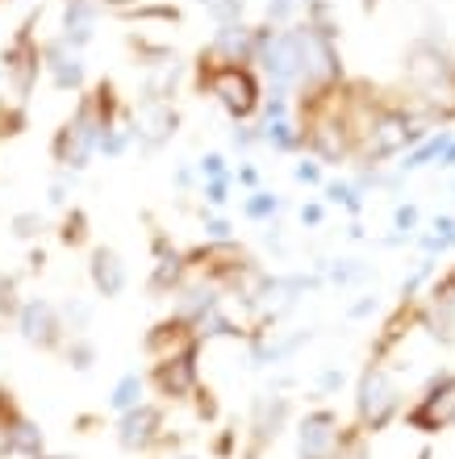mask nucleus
I'll return each instance as SVG.
<instances>
[{
    "label": "nucleus",
    "mask_w": 455,
    "mask_h": 459,
    "mask_svg": "<svg viewBox=\"0 0 455 459\" xmlns=\"http://www.w3.org/2000/svg\"><path fill=\"white\" fill-rule=\"evenodd\" d=\"M197 88L222 105L234 121H255L264 105V80L251 63H222L209 50L197 59Z\"/></svg>",
    "instance_id": "f257e3e1"
},
{
    "label": "nucleus",
    "mask_w": 455,
    "mask_h": 459,
    "mask_svg": "<svg viewBox=\"0 0 455 459\" xmlns=\"http://www.w3.org/2000/svg\"><path fill=\"white\" fill-rule=\"evenodd\" d=\"M401 410H406V393L397 376L381 359H372L355 380V426L363 435H381L401 418Z\"/></svg>",
    "instance_id": "f03ea898"
},
{
    "label": "nucleus",
    "mask_w": 455,
    "mask_h": 459,
    "mask_svg": "<svg viewBox=\"0 0 455 459\" xmlns=\"http://www.w3.org/2000/svg\"><path fill=\"white\" fill-rule=\"evenodd\" d=\"M101 134H105V121H101V113H96L92 92H84V97H80V105L72 109V117L55 130L50 155H55V163H59L63 171H84L88 159L96 155Z\"/></svg>",
    "instance_id": "7ed1b4c3"
},
{
    "label": "nucleus",
    "mask_w": 455,
    "mask_h": 459,
    "mask_svg": "<svg viewBox=\"0 0 455 459\" xmlns=\"http://www.w3.org/2000/svg\"><path fill=\"white\" fill-rule=\"evenodd\" d=\"M406 426L418 435H443L455 426V372H439L426 380L414 405L406 410Z\"/></svg>",
    "instance_id": "20e7f679"
},
{
    "label": "nucleus",
    "mask_w": 455,
    "mask_h": 459,
    "mask_svg": "<svg viewBox=\"0 0 455 459\" xmlns=\"http://www.w3.org/2000/svg\"><path fill=\"white\" fill-rule=\"evenodd\" d=\"M146 385L155 388L163 401H192L197 388H201V342L155 359L151 372H146Z\"/></svg>",
    "instance_id": "39448f33"
},
{
    "label": "nucleus",
    "mask_w": 455,
    "mask_h": 459,
    "mask_svg": "<svg viewBox=\"0 0 455 459\" xmlns=\"http://www.w3.org/2000/svg\"><path fill=\"white\" fill-rule=\"evenodd\" d=\"M47 451V435L30 413L17 405L9 388H0V459H34Z\"/></svg>",
    "instance_id": "423d86ee"
},
{
    "label": "nucleus",
    "mask_w": 455,
    "mask_h": 459,
    "mask_svg": "<svg viewBox=\"0 0 455 459\" xmlns=\"http://www.w3.org/2000/svg\"><path fill=\"white\" fill-rule=\"evenodd\" d=\"M113 430H118L121 451H134V455H151V451L171 443L168 413H163V405H155V401H143L138 410L118 413V426H113Z\"/></svg>",
    "instance_id": "0eeeda50"
},
{
    "label": "nucleus",
    "mask_w": 455,
    "mask_h": 459,
    "mask_svg": "<svg viewBox=\"0 0 455 459\" xmlns=\"http://www.w3.org/2000/svg\"><path fill=\"white\" fill-rule=\"evenodd\" d=\"M13 322H17V334L38 351H63V342H67V326H63L59 305H50L47 297H25L17 305Z\"/></svg>",
    "instance_id": "6e6552de"
},
{
    "label": "nucleus",
    "mask_w": 455,
    "mask_h": 459,
    "mask_svg": "<svg viewBox=\"0 0 455 459\" xmlns=\"http://www.w3.org/2000/svg\"><path fill=\"white\" fill-rule=\"evenodd\" d=\"M0 67H4V84L17 92V97H30V88L38 84L42 75V42L30 34V25H22L13 42L0 55Z\"/></svg>",
    "instance_id": "1a4fd4ad"
},
{
    "label": "nucleus",
    "mask_w": 455,
    "mask_h": 459,
    "mask_svg": "<svg viewBox=\"0 0 455 459\" xmlns=\"http://www.w3.org/2000/svg\"><path fill=\"white\" fill-rule=\"evenodd\" d=\"M42 75H47L59 92H84V84H88L84 50L72 47V42H63V38L42 42Z\"/></svg>",
    "instance_id": "9d476101"
},
{
    "label": "nucleus",
    "mask_w": 455,
    "mask_h": 459,
    "mask_svg": "<svg viewBox=\"0 0 455 459\" xmlns=\"http://www.w3.org/2000/svg\"><path fill=\"white\" fill-rule=\"evenodd\" d=\"M297 459H335L338 435H343V422H338L335 410H310L297 422Z\"/></svg>",
    "instance_id": "9b49d317"
},
{
    "label": "nucleus",
    "mask_w": 455,
    "mask_h": 459,
    "mask_svg": "<svg viewBox=\"0 0 455 459\" xmlns=\"http://www.w3.org/2000/svg\"><path fill=\"white\" fill-rule=\"evenodd\" d=\"M288 413H293V405H288V397H280V393H259L251 405V459L264 455L267 443H276V435L288 426Z\"/></svg>",
    "instance_id": "f8f14e48"
},
{
    "label": "nucleus",
    "mask_w": 455,
    "mask_h": 459,
    "mask_svg": "<svg viewBox=\"0 0 455 459\" xmlns=\"http://www.w3.org/2000/svg\"><path fill=\"white\" fill-rule=\"evenodd\" d=\"M88 280H92L96 297L113 301L130 284V267H126V259L113 247H92V255H88Z\"/></svg>",
    "instance_id": "ddd939ff"
},
{
    "label": "nucleus",
    "mask_w": 455,
    "mask_h": 459,
    "mask_svg": "<svg viewBox=\"0 0 455 459\" xmlns=\"http://www.w3.org/2000/svg\"><path fill=\"white\" fill-rule=\"evenodd\" d=\"M96 25H101V0H63V13H59L63 42L84 50L96 38Z\"/></svg>",
    "instance_id": "4468645a"
},
{
    "label": "nucleus",
    "mask_w": 455,
    "mask_h": 459,
    "mask_svg": "<svg viewBox=\"0 0 455 459\" xmlns=\"http://www.w3.org/2000/svg\"><path fill=\"white\" fill-rule=\"evenodd\" d=\"M192 342H197L192 322L180 317V314H171V317H163V322H155V326L146 330L143 347H146V355H151V363H155V359H163V355H176V351L192 347Z\"/></svg>",
    "instance_id": "2eb2a0df"
},
{
    "label": "nucleus",
    "mask_w": 455,
    "mask_h": 459,
    "mask_svg": "<svg viewBox=\"0 0 455 459\" xmlns=\"http://www.w3.org/2000/svg\"><path fill=\"white\" fill-rule=\"evenodd\" d=\"M205 50H209L214 59H222V63H251V55H255V25H247V22L217 25Z\"/></svg>",
    "instance_id": "dca6fc26"
},
{
    "label": "nucleus",
    "mask_w": 455,
    "mask_h": 459,
    "mask_svg": "<svg viewBox=\"0 0 455 459\" xmlns=\"http://www.w3.org/2000/svg\"><path fill=\"white\" fill-rule=\"evenodd\" d=\"M259 143L280 151V155H297L305 151V134H301V121L288 113V117H259Z\"/></svg>",
    "instance_id": "f3484780"
},
{
    "label": "nucleus",
    "mask_w": 455,
    "mask_h": 459,
    "mask_svg": "<svg viewBox=\"0 0 455 459\" xmlns=\"http://www.w3.org/2000/svg\"><path fill=\"white\" fill-rule=\"evenodd\" d=\"M146 376L143 372H121L118 376V385H113V393H109V410L113 413H130V410H138L146 401Z\"/></svg>",
    "instance_id": "a211bd4d"
},
{
    "label": "nucleus",
    "mask_w": 455,
    "mask_h": 459,
    "mask_svg": "<svg viewBox=\"0 0 455 459\" xmlns=\"http://www.w3.org/2000/svg\"><path fill=\"white\" fill-rule=\"evenodd\" d=\"M455 134L451 130H439V134H426L422 143H414L406 151V163H401V171H418L426 168V163H439V155H443V146L451 143Z\"/></svg>",
    "instance_id": "6ab92c4d"
},
{
    "label": "nucleus",
    "mask_w": 455,
    "mask_h": 459,
    "mask_svg": "<svg viewBox=\"0 0 455 459\" xmlns=\"http://www.w3.org/2000/svg\"><path fill=\"white\" fill-rule=\"evenodd\" d=\"M284 209V201H280V193H267V188H255V193L242 196V218L255 221V226H267V221H276V213Z\"/></svg>",
    "instance_id": "aec40b11"
},
{
    "label": "nucleus",
    "mask_w": 455,
    "mask_h": 459,
    "mask_svg": "<svg viewBox=\"0 0 455 459\" xmlns=\"http://www.w3.org/2000/svg\"><path fill=\"white\" fill-rule=\"evenodd\" d=\"M455 247V218H434V226L422 234V251L431 255H447Z\"/></svg>",
    "instance_id": "412c9836"
},
{
    "label": "nucleus",
    "mask_w": 455,
    "mask_h": 459,
    "mask_svg": "<svg viewBox=\"0 0 455 459\" xmlns=\"http://www.w3.org/2000/svg\"><path fill=\"white\" fill-rule=\"evenodd\" d=\"M322 188H326V201H330V205H343L347 213H360V209H363V188H360V184L330 180V184H322Z\"/></svg>",
    "instance_id": "4be33fe9"
},
{
    "label": "nucleus",
    "mask_w": 455,
    "mask_h": 459,
    "mask_svg": "<svg viewBox=\"0 0 455 459\" xmlns=\"http://www.w3.org/2000/svg\"><path fill=\"white\" fill-rule=\"evenodd\" d=\"M310 0H264V17L267 25H293L305 17Z\"/></svg>",
    "instance_id": "5701e85b"
},
{
    "label": "nucleus",
    "mask_w": 455,
    "mask_h": 459,
    "mask_svg": "<svg viewBox=\"0 0 455 459\" xmlns=\"http://www.w3.org/2000/svg\"><path fill=\"white\" fill-rule=\"evenodd\" d=\"M63 355H67V363H72L75 372H88L96 363V347L84 339V334H67V342H63Z\"/></svg>",
    "instance_id": "b1692460"
},
{
    "label": "nucleus",
    "mask_w": 455,
    "mask_h": 459,
    "mask_svg": "<svg viewBox=\"0 0 455 459\" xmlns=\"http://www.w3.org/2000/svg\"><path fill=\"white\" fill-rule=\"evenodd\" d=\"M335 459H368V435H363L360 426H343Z\"/></svg>",
    "instance_id": "393cba45"
},
{
    "label": "nucleus",
    "mask_w": 455,
    "mask_h": 459,
    "mask_svg": "<svg viewBox=\"0 0 455 459\" xmlns=\"http://www.w3.org/2000/svg\"><path fill=\"white\" fill-rule=\"evenodd\" d=\"M230 188H234V171H230V176H222V180H201L205 205H209V209H226Z\"/></svg>",
    "instance_id": "a878e982"
},
{
    "label": "nucleus",
    "mask_w": 455,
    "mask_h": 459,
    "mask_svg": "<svg viewBox=\"0 0 455 459\" xmlns=\"http://www.w3.org/2000/svg\"><path fill=\"white\" fill-rule=\"evenodd\" d=\"M363 276H368V267H363L360 259H343V264L326 267V280H330V284H343V289H347V284H360Z\"/></svg>",
    "instance_id": "bb28decb"
},
{
    "label": "nucleus",
    "mask_w": 455,
    "mask_h": 459,
    "mask_svg": "<svg viewBox=\"0 0 455 459\" xmlns=\"http://www.w3.org/2000/svg\"><path fill=\"white\" fill-rule=\"evenodd\" d=\"M59 238L67 242V247H84V238H88V218H84V213H80V209H72V213L63 218Z\"/></svg>",
    "instance_id": "cd10ccee"
},
{
    "label": "nucleus",
    "mask_w": 455,
    "mask_h": 459,
    "mask_svg": "<svg viewBox=\"0 0 455 459\" xmlns=\"http://www.w3.org/2000/svg\"><path fill=\"white\" fill-rule=\"evenodd\" d=\"M205 9H209V17H214L217 25H230V22H242V9H247V0H209Z\"/></svg>",
    "instance_id": "c85d7f7f"
},
{
    "label": "nucleus",
    "mask_w": 455,
    "mask_h": 459,
    "mask_svg": "<svg viewBox=\"0 0 455 459\" xmlns=\"http://www.w3.org/2000/svg\"><path fill=\"white\" fill-rule=\"evenodd\" d=\"M197 171H201V180H222V176H230V163L222 151H209L197 159Z\"/></svg>",
    "instance_id": "c756f323"
},
{
    "label": "nucleus",
    "mask_w": 455,
    "mask_h": 459,
    "mask_svg": "<svg viewBox=\"0 0 455 459\" xmlns=\"http://www.w3.org/2000/svg\"><path fill=\"white\" fill-rule=\"evenodd\" d=\"M293 176H297V184H305V188H318V184H326V171H322V163H318L313 155L301 159L297 168H293Z\"/></svg>",
    "instance_id": "7c9ffc66"
},
{
    "label": "nucleus",
    "mask_w": 455,
    "mask_h": 459,
    "mask_svg": "<svg viewBox=\"0 0 455 459\" xmlns=\"http://www.w3.org/2000/svg\"><path fill=\"white\" fill-rule=\"evenodd\" d=\"M414 226H418V205H397L393 209V242H401V238H409L414 234Z\"/></svg>",
    "instance_id": "2f4dec72"
},
{
    "label": "nucleus",
    "mask_w": 455,
    "mask_h": 459,
    "mask_svg": "<svg viewBox=\"0 0 455 459\" xmlns=\"http://www.w3.org/2000/svg\"><path fill=\"white\" fill-rule=\"evenodd\" d=\"M192 405H197V418L201 422H217V397L209 393V388H197V397H192Z\"/></svg>",
    "instance_id": "473e14b6"
},
{
    "label": "nucleus",
    "mask_w": 455,
    "mask_h": 459,
    "mask_svg": "<svg viewBox=\"0 0 455 459\" xmlns=\"http://www.w3.org/2000/svg\"><path fill=\"white\" fill-rule=\"evenodd\" d=\"M230 138H234V146H239V151L259 146V130H255L251 121H234V134H230Z\"/></svg>",
    "instance_id": "72a5a7b5"
},
{
    "label": "nucleus",
    "mask_w": 455,
    "mask_h": 459,
    "mask_svg": "<svg viewBox=\"0 0 455 459\" xmlns=\"http://www.w3.org/2000/svg\"><path fill=\"white\" fill-rule=\"evenodd\" d=\"M322 221H326V201H305V205H301V226L318 230Z\"/></svg>",
    "instance_id": "f704fd0d"
},
{
    "label": "nucleus",
    "mask_w": 455,
    "mask_h": 459,
    "mask_svg": "<svg viewBox=\"0 0 455 459\" xmlns=\"http://www.w3.org/2000/svg\"><path fill=\"white\" fill-rule=\"evenodd\" d=\"M230 221L226 218H205V242H230Z\"/></svg>",
    "instance_id": "c9c22d12"
},
{
    "label": "nucleus",
    "mask_w": 455,
    "mask_h": 459,
    "mask_svg": "<svg viewBox=\"0 0 455 459\" xmlns=\"http://www.w3.org/2000/svg\"><path fill=\"white\" fill-rule=\"evenodd\" d=\"M335 388H343V368H326V372L318 376V393H322V397H330Z\"/></svg>",
    "instance_id": "e433bc0d"
},
{
    "label": "nucleus",
    "mask_w": 455,
    "mask_h": 459,
    "mask_svg": "<svg viewBox=\"0 0 455 459\" xmlns=\"http://www.w3.org/2000/svg\"><path fill=\"white\" fill-rule=\"evenodd\" d=\"M234 184H239V188H247V193H255V188H259V168L242 163V168L234 171Z\"/></svg>",
    "instance_id": "4c0bfd02"
},
{
    "label": "nucleus",
    "mask_w": 455,
    "mask_h": 459,
    "mask_svg": "<svg viewBox=\"0 0 455 459\" xmlns=\"http://www.w3.org/2000/svg\"><path fill=\"white\" fill-rule=\"evenodd\" d=\"M13 226H17V234H22V238H30V234H34V226H42V221H38L34 213H22V218L13 221Z\"/></svg>",
    "instance_id": "58836bf2"
},
{
    "label": "nucleus",
    "mask_w": 455,
    "mask_h": 459,
    "mask_svg": "<svg viewBox=\"0 0 455 459\" xmlns=\"http://www.w3.org/2000/svg\"><path fill=\"white\" fill-rule=\"evenodd\" d=\"M376 309V297H363L360 305H351V317H363V314H372Z\"/></svg>",
    "instance_id": "ea45409f"
},
{
    "label": "nucleus",
    "mask_w": 455,
    "mask_h": 459,
    "mask_svg": "<svg viewBox=\"0 0 455 459\" xmlns=\"http://www.w3.org/2000/svg\"><path fill=\"white\" fill-rule=\"evenodd\" d=\"M439 168H455V138L443 146V155H439Z\"/></svg>",
    "instance_id": "a19ab883"
},
{
    "label": "nucleus",
    "mask_w": 455,
    "mask_h": 459,
    "mask_svg": "<svg viewBox=\"0 0 455 459\" xmlns=\"http://www.w3.org/2000/svg\"><path fill=\"white\" fill-rule=\"evenodd\" d=\"M34 459H72V455H55V451H42V455H34Z\"/></svg>",
    "instance_id": "79ce46f5"
},
{
    "label": "nucleus",
    "mask_w": 455,
    "mask_h": 459,
    "mask_svg": "<svg viewBox=\"0 0 455 459\" xmlns=\"http://www.w3.org/2000/svg\"><path fill=\"white\" fill-rule=\"evenodd\" d=\"M171 459H197V455H184V451H180V455H171Z\"/></svg>",
    "instance_id": "37998d69"
},
{
    "label": "nucleus",
    "mask_w": 455,
    "mask_h": 459,
    "mask_svg": "<svg viewBox=\"0 0 455 459\" xmlns=\"http://www.w3.org/2000/svg\"><path fill=\"white\" fill-rule=\"evenodd\" d=\"M0 84H4V67H0Z\"/></svg>",
    "instance_id": "c03bdc74"
}]
</instances>
